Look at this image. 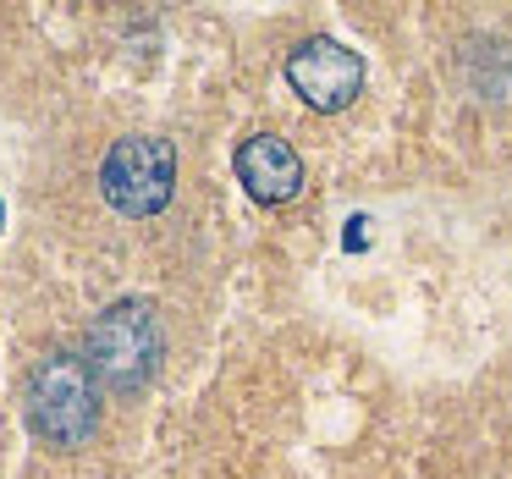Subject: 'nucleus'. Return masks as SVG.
<instances>
[{"mask_svg":"<svg viewBox=\"0 0 512 479\" xmlns=\"http://www.w3.org/2000/svg\"><path fill=\"white\" fill-rule=\"evenodd\" d=\"M89 369L105 391H138L160 364V325L155 309L138 298H122L89 325Z\"/></svg>","mask_w":512,"mask_h":479,"instance_id":"1","label":"nucleus"},{"mask_svg":"<svg viewBox=\"0 0 512 479\" xmlns=\"http://www.w3.org/2000/svg\"><path fill=\"white\" fill-rule=\"evenodd\" d=\"M28 419H34V430L45 435L50 446H61V452H72V446L89 441L94 419H100L89 358L50 353L45 364L34 369V380H28Z\"/></svg>","mask_w":512,"mask_h":479,"instance_id":"2","label":"nucleus"},{"mask_svg":"<svg viewBox=\"0 0 512 479\" xmlns=\"http://www.w3.org/2000/svg\"><path fill=\"white\" fill-rule=\"evenodd\" d=\"M100 188L111 210L122 215H160L171 204V188H177V149L149 133L116 138L100 166Z\"/></svg>","mask_w":512,"mask_h":479,"instance_id":"3","label":"nucleus"},{"mask_svg":"<svg viewBox=\"0 0 512 479\" xmlns=\"http://www.w3.org/2000/svg\"><path fill=\"white\" fill-rule=\"evenodd\" d=\"M287 83L298 89L303 105H314V111H347V105L358 100V89H364V61L347 45H336V39L320 34V39H303L287 56Z\"/></svg>","mask_w":512,"mask_h":479,"instance_id":"4","label":"nucleus"},{"mask_svg":"<svg viewBox=\"0 0 512 479\" xmlns=\"http://www.w3.org/2000/svg\"><path fill=\"white\" fill-rule=\"evenodd\" d=\"M237 182L254 193L259 204H287L303 188V160L287 138L276 133H254L237 144Z\"/></svg>","mask_w":512,"mask_h":479,"instance_id":"5","label":"nucleus"},{"mask_svg":"<svg viewBox=\"0 0 512 479\" xmlns=\"http://www.w3.org/2000/svg\"><path fill=\"white\" fill-rule=\"evenodd\" d=\"M0 221H6V204H0Z\"/></svg>","mask_w":512,"mask_h":479,"instance_id":"6","label":"nucleus"}]
</instances>
